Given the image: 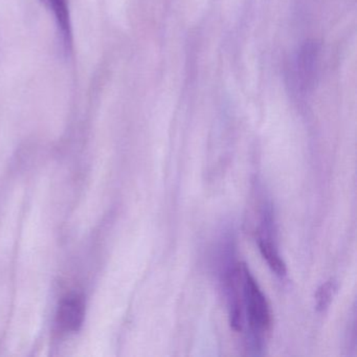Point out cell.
<instances>
[{
    "label": "cell",
    "instance_id": "cell-1",
    "mask_svg": "<svg viewBox=\"0 0 357 357\" xmlns=\"http://www.w3.org/2000/svg\"><path fill=\"white\" fill-rule=\"evenodd\" d=\"M239 271L243 313H246L252 342L256 348H261L273 325L271 308L248 266L239 265Z\"/></svg>",
    "mask_w": 357,
    "mask_h": 357
},
{
    "label": "cell",
    "instance_id": "cell-2",
    "mask_svg": "<svg viewBox=\"0 0 357 357\" xmlns=\"http://www.w3.org/2000/svg\"><path fill=\"white\" fill-rule=\"evenodd\" d=\"M319 52V43L314 40L307 41L298 52L296 66V80L304 91H310L314 86Z\"/></svg>",
    "mask_w": 357,
    "mask_h": 357
},
{
    "label": "cell",
    "instance_id": "cell-3",
    "mask_svg": "<svg viewBox=\"0 0 357 357\" xmlns=\"http://www.w3.org/2000/svg\"><path fill=\"white\" fill-rule=\"evenodd\" d=\"M85 302L78 294H68L60 302L57 323L66 332H77L84 321Z\"/></svg>",
    "mask_w": 357,
    "mask_h": 357
},
{
    "label": "cell",
    "instance_id": "cell-4",
    "mask_svg": "<svg viewBox=\"0 0 357 357\" xmlns=\"http://www.w3.org/2000/svg\"><path fill=\"white\" fill-rule=\"evenodd\" d=\"M271 222L273 221H271V214L265 212L262 229H261L260 236H259V250L271 271L279 277H284L287 271H286L285 263L282 260L281 256L278 252L277 246L271 241Z\"/></svg>",
    "mask_w": 357,
    "mask_h": 357
},
{
    "label": "cell",
    "instance_id": "cell-5",
    "mask_svg": "<svg viewBox=\"0 0 357 357\" xmlns=\"http://www.w3.org/2000/svg\"><path fill=\"white\" fill-rule=\"evenodd\" d=\"M40 1L53 13L64 53H70L73 49V31L68 0H40Z\"/></svg>",
    "mask_w": 357,
    "mask_h": 357
},
{
    "label": "cell",
    "instance_id": "cell-6",
    "mask_svg": "<svg viewBox=\"0 0 357 357\" xmlns=\"http://www.w3.org/2000/svg\"><path fill=\"white\" fill-rule=\"evenodd\" d=\"M337 291V283L334 280H329L321 284L315 291V308L319 312H323L331 304L334 296Z\"/></svg>",
    "mask_w": 357,
    "mask_h": 357
}]
</instances>
